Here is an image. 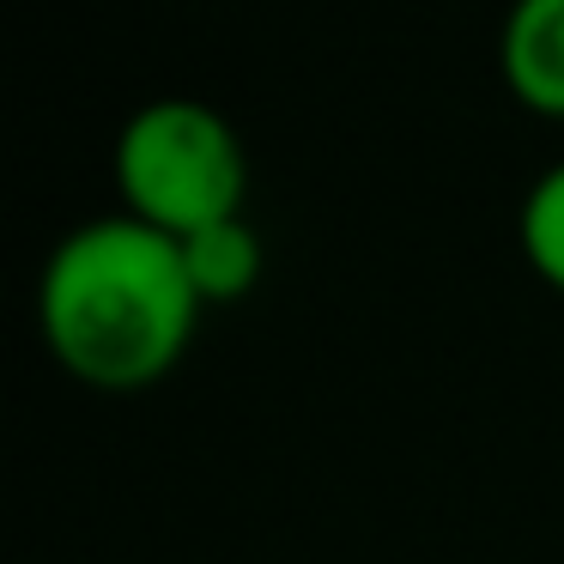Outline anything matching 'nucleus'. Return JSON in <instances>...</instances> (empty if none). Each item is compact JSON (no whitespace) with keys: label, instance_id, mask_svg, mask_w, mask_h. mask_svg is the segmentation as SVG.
Returning <instances> with one entry per match:
<instances>
[{"label":"nucleus","instance_id":"1","mask_svg":"<svg viewBox=\"0 0 564 564\" xmlns=\"http://www.w3.org/2000/svg\"><path fill=\"white\" fill-rule=\"evenodd\" d=\"M176 237L104 213L50 249L37 280V328L74 382L104 394L152 389L183 365L200 322Z\"/></svg>","mask_w":564,"mask_h":564},{"label":"nucleus","instance_id":"2","mask_svg":"<svg viewBox=\"0 0 564 564\" xmlns=\"http://www.w3.org/2000/svg\"><path fill=\"white\" fill-rule=\"evenodd\" d=\"M116 195L128 219L183 243L219 219H243L249 152L213 104L152 98L116 134Z\"/></svg>","mask_w":564,"mask_h":564},{"label":"nucleus","instance_id":"3","mask_svg":"<svg viewBox=\"0 0 564 564\" xmlns=\"http://www.w3.org/2000/svg\"><path fill=\"white\" fill-rule=\"evenodd\" d=\"M498 67L522 110L564 122V0H516L503 13Z\"/></svg>","mask_w":564,"mask_h":564},{"label":"nucleus","instance_id":"4","mask_svg":"<svg viewBox=\"0 0 564 564\" xmlns=\"http://www.w3.org/2000/svg\"><path fill=\"white\" fill-rule=\"evenodd\" d=\"M183 268L188 285H195L200 304H231V297H249L261 280V237L249 219H219L207 231L183 237Z\"/></svg>","mask_w":564,"mask_h":564},{"label":"nucleus","instance_id":"5","mask_svg":"<svg viewBox=\"0 0 564 564\" xmlns=\"http://www.w3.org/2000/svg\"><path fill=\"white\" fill-rule=\"evenodd\" d=\"M516 237H522V261L534 268V280H546L552 292H564V159L528 188Z\"/></svg>","mask_w":564,"mask_h":564}]
</instances>
